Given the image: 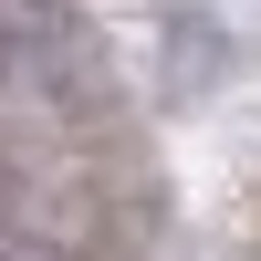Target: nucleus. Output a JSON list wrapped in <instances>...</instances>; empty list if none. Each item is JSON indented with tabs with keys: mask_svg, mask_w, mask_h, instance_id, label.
<instances>
[{
	"mask_svg": "<svg viewBox=\"0 0 261 261\" xmlns=\"http://www.w3.org/2000/svg\"><path fill=\"white\" fill-rule=\"evenodd\" d=\"M94 84V32L63 0H0V125L63 115Z\"/></svg>",
	"mask_w": 261,
	"mask_h": 261,
	"instance_id": "f257e3e1",
	"label": "nucleus"
},
{
	"mask_svg": "<svg viewBox=\"0 0 261 261\" xmlns=\"http://www.w3.org/2000/svg\"><path fill=\"white\" fill-rule=\"evenodd\" d=\"M32 220H42V178L0 146V230H32ZM32 241H42V230H32Z\"/></svg>",
	"mask_w": 261,
	"mask_h": 261,
	"instance_id": "f03ea898",
	"label": "nucleus"
},
{
	"mask_svg": "<svg viewBox=\"0 0 261 261\" xmlns=\"http://www.w3.org/2000/svg\"><path fill=\"white\" fill-rule=\"evenodd\" d=\"M0 261H63L53 241H32V230H0Z\"/></svg>",
	"mask_w": 261,
	"mask_h": 261,
	"instance_id": "7ed1b4c3",
	"label": "nucleus"
}]
</instances>
